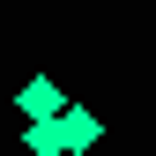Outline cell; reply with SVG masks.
<instances>
[{
    "label": "cell",
    "instance_id": "obj_1",
    "mask_svg": "<svg viewBox=\"0 0 156 156\" xmlns=\"http://www.w3.org/2000/svg\"><path fill=\"white\" fill-rule=\"evenodd\" d=\"M60 141H67V156H89L97 141H104V119L82 112V104H60Z\"/></svg>",
    "mask_w": 156,
    "mask_h": 156
},
{
    "label": "cell",
    "instance_id": "obj_2",
    "mask_svg": "<svg viewBox=\"0 0 156 156\" xmlns=\"http://www.w3.org/2000/svg\"><path fill=\"white\" fill-rule=\"evenodd\" d=\"M60 82H45V74H37V82H23L15 89V112H23V119H60Z\"/></svg>",
    "mask_w": 156,
    "mask_h": 156
},
{
    "label": "cell",
    "instance_id": "obj_3",
    "mask_svg": "<svg viewBox=\"0 0 156 156\" xmlns=\"http://www.w3.org/2000/svg\"><path fill=\"white\" fill-rule=\"evenodd\" d=\"M30 156H67V141H60V119H30Z\"/></svg>",
    "mask_w": 156,
    "mask_h": 156
}]
</instances>
